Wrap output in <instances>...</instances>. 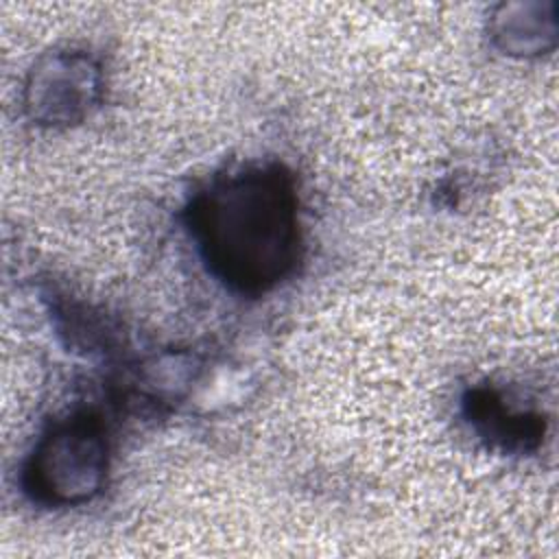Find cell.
Returning <instances> with one entry per match:
<instances>
[{"instance_id":"obj_2","label":"cell","mask_w":559,"mask_h":559,"mask_svg":"<svg viewBox=\"0 0 559 559\" xmlns=\"http://www.w3.org/2000/svg\"><path fill=\"white\" fill-rule=\"evenodd\" d=\"M107 450L103 430L92 417H72L55 426L35 448L26 487L48 504L90 500L103 485Z\"/></svg>"},{"instance_id":"obj_1","label":"cell","mask_w":559,"mask_h":559,"mask_svg":"<svg viewBox=\"0 0 559 559\" xmlns=\"http://www.w3.org/2000/svg\"><path fill=\"white\" fill-rule=\"evenodd\" d=\"M188 212L205 262L234 290L264 293L299 260L297 197L275 164L216 179Z\"/></svg>"}]
</instances>
